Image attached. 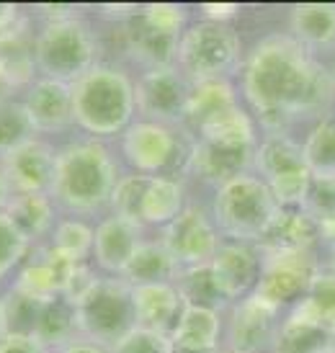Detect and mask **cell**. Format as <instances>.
<instances>
[{
  "mask_svg": "<svg viewBox=\"0 0 335 353\" xmlns=\"http://www.w3.org/2000/svg\"><path fill=\"white\" fill-rule=\"evenodd\" d=\"M276 212V199L258 173L235 178L214 194V225L227 240L258 243Z\"/></svg>",
  "mask_w": 335,
  "mask_h": 353,
  "instance_id": "cell-5",
  "label": "cell"
},
{
  "mask_svg": "<svg viewBox=\"0 0 335 353\" xmlns=\"http://www.w3.org/2000/svg\"><path fill=\"white\" fill-rule=\"evenodd\" d=\"M10 78H8V70H6V65L0 62V99H6V96H10Z\"/></svg>",
  "mask_w": 335,
  "mask_h": 353,
  "instance_id": "cell-50",
  "label": "cell"
},
{
  "mask_svg": "<svg viewBox=\"0 0 335 353\" xmlns=\"http://www.w3.org/2000/svg\"><path fill=\"white\" fill-rule=\"evenodd\" d=\"M19 19H21L19 6H13V3H0V31L10 29Z\"/></svg>",
  "mask_w": 335,
  "mask_h": 353,
  "instance_id": "cell-46",
  "label": "cell"
},
{
  "mask_svg": "<svg viewBox=\"0 0 335 353\" xmlns=\"http://www.w3.org/2000/svg\"><path fill=\"white\" fill-rule=\"evenodd\" d=\"M80 335L109 351L137 327L134 289L119 276H103L78 304Z\"/></svg>",
  "mask_w": 335,
  "mask_h": 353,
  "instance_id": "cell-8",
  "label": "cell"
},
{
  "mask_svg": "<svg viewBox=\"0 0 335 353\" xmlns=\"http://www.w3.org/2000/svg\"><path fill=\"white\" fill-rule=\"evenodd\" d=\"M0 353H52L34 338H0Z\"/></svg>",
  "mask_w": 335,
  "mask_h": 353,
  "instance_id": "cell-43",
  "label": "cell"
},
{
  "mask_svg": "<svg viewBox=\"0 0 335 353\" xmlns=\"http://www.w3.org/2000/svg\"><path fill=\"white\" fill-rule=\"evenodd\" d=\"M330 75H333V80H335V62H333V68H330Z\"/></svg>",
  "mask_w": 335,
  "mask_h": 353,
  "instance_id": "cell-54",
  "label": "cell"
},
{
  "mask_svg": "<svg viewBox=\"0 0 335 353\" xmlns=\"http://www.w3.org/2000/svg\"><path fill=\"white\" fill-rule=\"evenodd\" d=\"M186 209V186L181 178H150L148 194L142 201V227H165Z\"/></svg>",
  "mask_w": 335,
  "mask_h": 353,
  "instance_id": "cell-26",
  "label": "cell"
},
{
  "mask_svg": "<svg viewBox=\"0 0 335 353\" xmlns=\"http://www.w3.org/2000/svg\"><path fill=\"white\" fill-rule=\"evenodd\" d=\"M201 13H204V21H212V23H227L235 19L240 8L232 6V3H209V6H201Z\"/></svg>",
  "mask_w": 335,
  "mask_h": 353,
  "instance_id": "cell-44",
  "label": "cell"
},
{
  "mask_svg": "<svg viewBox=\"0 0 335 353\" xmlns=\"http://www.w3.org/2000/svg\"><path fill=\"white\" fill-rule=\"evenodd\" d=\"M0 170L13 194H52L57 176V152L47 142L31 139L0 157Z\"/></svg>",
  "mask_w": 335,
  "mask_h": 353,
  "instance_id": "cell-14",
  "label": "cell"
},
{
  "mask_svg": "<svg viewBox=\"0 0 335 353\" xmlns=\"http://www.w3.org/2000/svg\"><path fill=\"white\" fill-rule=\"evenodd\" d=\"M222 335H225L222 312L186 307L181 323H178V327L173 330V335H170V343L178 345V348L217 351V348H222Z\"/></svg>",
  "mask_w": 335,
  "mask_h": 353,
  "instance_id": "cell-30",
  "label": "cell"
},
{
  "mask_svg": "<svg viewBox=\"0 0 335 353\" xmlns=\"http://www.w3.org/2000/svg\"><path fill=\"white\" fill-rule=\"evenodd\" d=\"M23 106L37 134H59L75 124L72 85L62 80L37 78L23 93Z\"/></svg>",
  "mask_w": 335,
  "mask_h": 353,
  "instance_id": "cell-16",
  "label": "cell"
},
{
  "mask_svg": "<svg viewBox=\"0 0 335 353\" xmlns=\"http://www.w3.org/2000/svg\"><path fill=\"white\" fill-rule=\"evenodd\" d=\"M305 163L315 178H335V119H320L302 142Z\"/></svg>",
  "mask_w": 335,
  "mask_h": 353,
  "instance_id": "cell-33",
  "label": "cell"
},
{
  "mask_svg": "<svg viewBox=\"0 0 335 353\" xmlns=\"http://www.w3.org/2000/svg\"><path fill=\"white\" fill-rule=\"evenodd\" d=\"M75 124L83 132L99 137L124 134L137 117L134 83L116 68H93L88 75L72 83Z\"/></svg>",
  "mask_w": 335,
  "mask_h": 353,
  "instance_id": "cell-3",
  "label": "cell"
},
{
  "mask_svg": "<svg viewBox=\"0 0 335 353\" xmlns=\"http://www.w3.org/2000/svg\"><path fill=\"white\" fill-rule=\"evenodd\" d=\"M59 353H109L103 345H96L90 343V341H85V338H80V341H75V343L65 345Z\"/></svg>",
  "mask_w": 335,
  "mask_h": 353,
  "instance_id": "cell-47",
  "label": "cell"
},
{
  "mask_svg": "<svg viewBox=\"0 0 335 353\" xmlns=\"http://www.w3.org/2000/svg\"><path fill=\"white\" fill-rule=\"evenodd\" d=\"M173 286L178 289V294L186 302V307L222 312V310H230L235 304L230 299L225 284H222V279L217 274V268L212 263L178 271L176 279H173Z\"/></svg>",
  "mask_w": 335,
  "mask_h": 353,
  "instance_id": "cell-23",
  "label": "cell"
},
{
  "mask_svg": "<svg viewBox=\"0 0 335 353\" xmlns=\"http://www.w3.org/2000/svg\"><path fill=\"white\" fill-rule=\"evenodd\" d=\"M150 186V176H139V173H129V176H121L114 186V194H111V214L127 216V219H134L142 225V201H145V194H148Z\"/></svg>",
  "mask_w": 335,
  "mask_h": 353,
  "instance_id": "cell-37",
  "label": "cell"
},
{
  "mask_svg": "<svg viewBox=\"0 0 335 353\" xmlns=\"http://www.w3.org/2000/svg\"><path fill=\"white\" fill-rule=\"evenodd\" d=\"M0 302H3V333L8 338H34L37 335L44 302L23 294L19 289H8V294L0 296Z\"/></svg>",
  "mask_w": 335,
  "mask_h": 353,
  "instance_id": "cell-32",
  "label": "cell"
},
{
  "mask_svg": "<svg viewBox=\"0 0 335 353\" xmlns=\"http://www.w3.org/2000/svg\"><path fill=\"white\" fill-rule=\"evenodd\" d=\"M240 90L263 134H289L296 119L320 121L335 101L330 68L292 34H268L250 50L240 68Z\"/></svg>",
  "mask_w": 335,
  "mask_h": 353,
  "instance_id": "cell-1",
  "label": "cell"
},
{
  "mask_svg": "<svg viewBox=\"0 0 335 353\" xmlns=\"http://www.w3.org/2000/svg\"><path fill=\"white\" fill-rule=\"evenodd\" d=\"M116 181V157L109 145L80 139L57 152V176L50 196L72 216L96 214L111 204Z\"/></svg>",
  "mask_w": 335,
  "mask_h": 353,
  "instance_id": "cell-2",
  "label": "cell"
},
{
  "mask_svg": "<svg viewBox=\"0 0 335 353\" xmlns=\"http://www.w3.org/2000/svg\"><path fill=\"white\" fill-rule=\"evenodd\" d=\"M145 19L158 26V29L173 34V37H183L186 26V8L183 6H173V3H150V6H139Z\"/></svg>",
  "mask_w": 335,
  "mask_h": 353,
  "instance_id": "cell-41",
  "label": "cell"
},
{
  "mask_svg": "<svg viewBox=\"0 0 335 353\" xmlns=\"http://www.w3.org/2000/svg\"><path fill=\"white\" fill-rule=\"evenodd\" d=\"M142 230L145 227L139 222L127 216H103L96 225V240H93V258L101 271H106L109 276L121 274V268L134 255V250L145 243Z\"/></svg>",
  "mask_w": 335,
  "mask_h": 353,
  "instance_id": "cell-20",
  "label": "cell"
},
{
  "mask_svg": "<svg viewBox=\"0 0 335 353\" xmlns=\"http://www.w3.org/2000/svg\"><path fill=\"white\" fill-rule=\"evenodd\" d=\"M219 353H237V351H232V348H227V345H225V348H222Z\"/></svg>",
  "mask_w": 335,
  "mask_h": 353,
  "instance_id": "cell-52",
  "label": "cell"
},
{
  "mask_svg": "<svg viewBox=\"0 0 335 353\" xmlns=\"http://www.w3.org/2000/svg\"><path fill=\"white\" fill-rule=\"evenodd\" d=\"M320 243H325L335 250V216H327V219H320Z\"/></svg>",
  "mask_w": 335,
  "mask_h": 353,
  "instance_id": "cell-48",
  "label": "cell"
},
{
  "mask_svg": "<svg viewBox=\"0 0 335 353\" xmlns=\"http://www.w3.org/2000/svg\"><path fill=\"white\" fill-rule=\"evenodd\" d=\"M34 62L41 78L72 85L99 68V37L80 19L47 23L34 39Z\"/></svg>",
  "mask_w": 335,
  "mask_h": 353,
  "instance_id": "cell-6",
  "label": "cell"
},
{
  "mask_svg": "<svg viewBox=\"0 0 335 353\" xmlns=\"http://www.w3.org/2000/svg\"><path fill=\"white\" fill-rule=\"evenodd\" d=\"M289 34L307 50H325L335 41V6H294L289 10Z\"/></svg>",
  "mask_w": 335,
  "mask_h": 353,
  "instance_id": "cell-29",
  "label": "cell"
},
{
  "mask_svg": "<svg viewBox=\"0 0 335 353\" xmlns=\"http://www.w3.org/2000/svg\"><path fill=\"white\" fill-rule=\"evenodd\" d=\"M160 243L176 261L178 271H183V268L212 263L214 253L222 245V237L214 219H209L204 209L186 206L170 225L163 227Z\"/></svg>",
  "mask_w": 335,
  "mask_h": 353,
  "instance_id": "cell-9",
  "label": "cell"
},
{
  "mask_svg": "<svg viewBox=\"0 0 335 353\" xmlns=\"http://www.w3.org/2000/svg\"><path fill=\"white\" fill-rule=\"evenodd\" d=\"M196 139V137H194ZM258 142H227V139H196L191 152V173L207 186H225L245 176L256 165Z\"/></svg>",
  "mask_w": 335,
  "mask_h": 353,
  "instance_id": "cell-13",
  "label": "cell"
},
{
  "mask_svg": "<svg viewBox=\"0 0 335 353\" xmlns=\"http://www.w3.org/2000/svg\"><path fill=\"white\" fill-rule=\"evenodd\" d=\"M194 134L183 127H168L158 121H134L121 134V155L139 176H173L191 173Z\"/></svg>",
  "mask_w": 335,
  "mask_h": 353,
  "instance_id": "cell-4",
  "label": "cell"
},
{
  "mask_svg": "<svg viewBox=\"0 0 335 353\" xmlns=\"http://www.w3.org/2000/svg\"><path fill=\"white\" fill-rule=\"evenodd\" d=\"M3 335L6 333H3V302H0V338H3Z\"/></svg>",
  "mask_w": 335,
  "mask_h": 353,
  "instance_id": "cell-51",
  "label": "cell"
},
{
  "mask_svg": "<svg viewBox=\"0 0 335 353\" xmlns=\"http://www.w3.org/2000/svg\"><path fill=\"white\" fill-rule=\"evenodd\" d=\"M176 62L191 83L230 80L232 72L243 68L240 34L227 23L199 21L183 31Z\"/></svg>",
  "mask_w": 335,
  "mask_h": 353,
  "instance_id": "cell-7",
  "label": "cell"
},
{
  "mask_svg": "<svg viewBox=\"0 0 335 353\" xmlns=\"http://www.w3.org/2000/svg\"><path fill=\"white\" fill-rule=\"evenodd\" d=\"M54 199L50 194H13L6 214L31 243L54 230Z\"/></svg>",
  "mask_w": 335,
  "mask_h": 353,
  "instance_id": "cell-31",
  "label": "cell"
},
{
  "mask_svg": "<svg viewBox=\"0 0 335 353\" xmlns=\"http://www.w3.org/2000/svg\"><path fill=\"white\" fill-rule=\"evenodd\" d=\"M263 263H266V255L256 243H237V240H225L212 258V265L217 268L232 302L256 294Z\"/></svg>",
  "mask_w": 335,
  "mask_h": 353,
  "instance_id": "cell-18",
  "label": "cell"
},
{
  "mask_svg": "<svg viewBox=\"0 0 335 353\" xmlns=\"http://www.w3.org/2000/svg\"><path fill=\"white\" fill-rule=\"evenodd\" d=\"M31 253V240L19 227L8 219V214H0V279L10 276Z\"/></svg>",
  "mask_w": 335,
  "mask_h": 353,
  "instance_id": "cell-38",
  "label": "cell"
},
{
  "mask_svg": "<svg viewBox=\"0 0 335 353\" xmlns=\"http://www.w3.org/2000/svg\"><path fill=\"white\" fill-rule=\"evenodd\" d=\"M274 353H335V333L302 314L289 312L281 320Z\"/></svg>",
  "mask_w": 335,
  "mask_h": 353,
  "instance_id": "cell-27",
  "label": "cell"
},
{
  "mask_svg": "<svg viewBox=\"0 0 335 353\" xmlns=\"http://www.w3.org/2000/svg\"><path fill=\"white\" fill-rule=\"evenodd\" d=\"M292 312L302 314L307 320L317 323L330 333H335V274L333 271H320L309 292L302 302L296 304Z\"/></svg>",
  "mask_w": 335,
  "mask_h": 353,
  "instance_id": "cell-34",
  "label": "cell"
},
{
  "mask_svg": "<svg viewBox=\"0 0 335 353\" xmlns=\"http://www.w3.org/2000/svg\"><path fill=\"white\" fill-rule=\"evenodd\" d=\"M109 353H170V338L137 325L132 333L111 345Z\"/></svg>",
  "mask_w": 335,
  "mask_h": 353,
  "instance_id": "cell-40",
  "label": "cell"
},
{
  "mask_svg": "<svg viewBox=\"0 0 335 353\" xmlns=\"http://www.w3.org/2000/svg\"><path fill=\"white\" fill-rule=\"evenodd\" d=\"M302 209L309 216H315L317 222L327 219V216H335V178L312 176L309 188H307V196L302 201Z\"/></svg>",
  "mask_w": 335,
  "mask_h": 353,
  "instance_id": "cell-39",
  "label": "cell"
},
{
  "mask_svg": "<svg viewBox=\"0 0 335 353\" xmlns=\"http://www.w3.org/2000/svg\"><path fill=\"white\" fill-rule=\"evenodd\" d=\"M320 274L312 253L305 255H266L263 274L258 281L256 294L274 304L276 310H294L309 292V286Z\"/></svg>",
  "mask_w": 335,
  "mask_h": 353,
  "instance_id": "cell-12",
  "label": "cell"
},
{
  "mask_svg": "<svg viewBox=\"0 0 335 353\" xmlns=\"http://www.w3.org/2000/svg\"><path fill=\"white\" fill-rule=\"evenodd\" d=\"M80 323H78V307L68 302L65 296L50 299L41 307L39 327L34 341H39L50 351H62L65 345L80 341Z\"/></svg>",
  "mask_w": 335,
  "mask_h": 353,
  "instance_id": "cell-28",
  "label": "cell"
},
{
  "mask_svg": "<svg viewBox=\"0 0 335 353\" xmlns=\"http://www.w3.org/2000/svg\"><path fill=\"white\" fill-rule=\"evenodd\" d=\"M31 139H37V129L26 114L23 101H19L16 96L0 99V157Z\"/></svg>",
  "mask_w": 335,
  "mask_h": 353,
  "instance_id": "cell-36",
  "label": "cell"
},
{
  "mask_svg": "<svg viewBox=\"0 0 335 353\" xmlns=\"http://www.w3.org/2000/svg\"><path fill=\"white\" fill-rule=\"evenodd\" d=\"M121 37H124V47H127L129 57H134L145 70L155 68H170L178 59V47H181V37H173L168 31L152 26L142 8L137 10L121 23Z\"/></svg>",
  "mask_w": 335,
  "mask_h": 353,
  "instance_id": "cell-19",
  "label": "cell"
},
{
  "mask_svg": "<svg viewBox=\"0 0 335 353\" xmlns=\"http://www.w3.org/2000/svg\"><path fill=\"white\" fill-rule=\"evenodd\" d=\"M134 310L139 327L170 338L186 312V302L173 284H152L134 289Z\"/></svg>",
  "mask_w": 335,
  "mask_h": 353,
  "instance_id": "cell-21",
  "label": "cell"
},
{
  "mask_svg": "<svg viewBox=\"0 0 335 353\" xmlns=\"http://www.w3.org/2000/svg\"><path fill=\"white\" fill-rule=\"evenodd\" d=\"M176 274L178 265L165 250V245L160 240H145L121 268L119 279L127 281L132 289H139V286L152 284H173Z\"/></svg>",
  "mask_w": 335,
  "mask_h": 353,
  "instance_id": "cell-25",
  "label": "cell"
},
{
  "mask_svg": "<svg viewBox=\"0 0 335 353\" xmlns=\"http://www.w3.org/2000/svg\"><path fill=\"white\" fill-rule=\"evenodd\" d=\"M240 106L237 101V90L230 80H207V83H191V93H188L186 114H183V124L188 134L196 137L209 121L227 114L230 108Z\"/></svg>",
  "mask_w": 335,
  "mask_h": 353,
  "instance_id": "cell-22",
  "label": "cell"
},
{
  "mask_svg": "<svg viewBox=\"0 0 335 353\" xmlns=\"http://www.w3.org/2000/svg\"><path fill=\"white\" fill-rule=\"evenodd\" d=\"M253 168L266 183L299 176V173H309V168L305 163V152H302V142H296L289 134H263L258 142Z\"/></svg>",
  "mask_w": 335,
  "mask_h": 353,
  "instance_id": "cell-24",
  "label": "cell"
},
{
  "mask_svg": "<svg viewBox=\"0 0 335 353\" xmlns=\"http://www.w3.org/2000/svg\"><path fill=\"white\" fill-rule=\"evenodd\" d=\"M13 196V191H10L8 181L3 176V170H0V214H6V209H8V201Z\"/></svg>",
  "mask_w": 335,
  "mask_h": 353,
  "instance_id": "cell-49",
  "label": "cell"
},
{
  "mask_svg": "<svg viewBox=\"0 0 335 353\" xmlns=\"http://www.w3.org/2000/svg\"><path fill=\"white\" fill-rule=\"evenodd\" d=\"M37 13L44 16V26H47V23H62V21L78 19V16H75L78 8H72V6H39Z\"/></svg>",
  "mask_w": 335,
  "mask_h": 353,
  "instance_id": "cell-45",
  "label": "cell"
},
{
  "mask_svg": "<svg viewBox=\"0 0 335 353\" xmlns=\"http://www.w3.org/2000/svg\"><path fill=\"white\" fill-rule=\"evenodd\" d=\"M281 327V310L258 294H250L230 307L227 348L237 353H274Z\"/></svg>",
  "mask_w": 335,
  "mask_h": 353,
  "instance_id": "cell-11",
  "label": "cell"
},
{
  "mask_svg": "<svg viewBox=\"0 0 335 353\" xmlns=\"http://www.w3.org/2000/svg\"><path fill=\"white\" fill-rule=\"evenodd\" d=\"M96 227H90L83 216H65L52 230V245L75 263H85L93 255Z\"/></svg>",
  "mask_w": 335,
  "mask_h": 353,
  "instance_id": "cell-35",
  "label": "cell"
},
{
  "mask_svg": "<svg viewBox=\"0 0 335 353\" xmlns=\"http://www.w3.org/2000/svg\"><path fill=\"white\" fill-rule=\"evenodd\" d=\"M101 276H96V271L90 268L88 263H78V268L72 271V276H70V281H68V289H65V299L72 304H78L83 296L88 294L90 289L96 286V281H99Z\"/></svg>",
  "mask_w": 335,
  "mask_h": 353,
  "instance_id": "cell-42",
  "label": "cell"
},
{
  "mask_svg": "<svg viewBox=\"0 0 335 353\" xmlns=\"http://www.w3.org/2000/svg\"><path fill=\"white\" fill-rule=\"evenodd\" d=\"M320 243V225L302 206H278L256 245L263 255H305Z\"/></svg>",
  "mask_w": 335,
  "mask_h": 353,
  "instance_id": "cell-17",
  "label": "cell"
},
{
  "mask_svg": "<svg viewBox=\"0 0 335 353\" xmlns=\"http://www.w3.org/2000/svg\"><path fill=\"white\" fill-rule=\"evenodd\" d=\"M78 268L75 261L62 255L54 245H34L26 261L21 263L13 289L34 296L39 302H50L65 294L72 271Z\"/></svg>",
  "mask_w": 335,
  "mask_h": 353,
  "instance_id": "cell-15",
  "label": "cell"
},
{
  "mask_svg": "<svg viewBox=\"0 0 335 353\" xmlns=\"http://www.w3.org/2000/svg\"><path fill=\"white\" fill-rule=\"evenodd\" d=\"M188 93H191V80L176 65L145 70L134 83L137 114H142L148 121L181 127L183 114H186Z\"/></svg>",
  "mask_w": 335,
  "mask_h": 353,
  "instance_id": "cell-10",
  "label": "cell"
},
{
  "mask_svg": "<svg viewBox=\"0 0 335 353\" xmlns=\"http://www.w3.org/2000/svg\"><path fill=\"white\" fill-rule=\"evenodd\" d=\"M330 271L335 274V250H333V265H330Z\"/></svg>",
  "mask_w": 335,
  "mask_h": 353,
  "instance_id": "cell-53",
  "label": "cell"
}]
</instances>
